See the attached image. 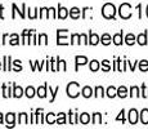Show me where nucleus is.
<instances>
[{
	"mask_svg": "<svg viewBox=\"0 0 148 129\" xmlns=\"http://www.w3.org/2000/svg\"><path fill=\"white\" fill-rule=\"evenodd\" d=\"M66 93L70 98H76L80 96V84L76 81H71L66 87Z\"/></svg>",
	"mask_w": 148,
	"mask_h": 129,
	"instance_id": "obj_1",
	"label": "nucleus"
},
{
	"mask_svg": "<svg viewBox=\"0 0 148 129\" xmlns=\"http://www.w3.org/2000/svg\"><path fill=\"white\" fill-rule=\"evenodd\" d=\"M102 16L107 19H115L116 16V7L111 3H106V4L102 7Z\"/></svg>",
	"mask_w": 148,
	"mask_h": 129,
	"instance_id": "obj_2",
	"label": "nucleus"
},
{
	"mask_svg": "<svg viewBox=\"0 0 148 129\" xmlns=\"http://www.w3.org/2000/svg\"><path fill=\"white\" fill-rule=\"evenodd\" d=\"M119 14L122 19H129L132 17V5L129 3H122L119 8Z\"/></svg>",
	"mask_w": 148,
	"mask_h": 129,
	"instance_id": "obj_3",
	"label": "nucleus"
},
{
	"mask_svg": "<svg viewBox=\"0 0 148 129\" xmlns=\"http://www.w3.org/2000/svg\"><path fill=\"white\" fill-rule=\"evenodd\" d=\"M68 30H57V44L58 45H68L70 43L67 41V35Z\"/></svg>",
	"mask_w": 148,
	"mask_h": 129,
	"instance_id": "obj_4",
	"label": "nucleus"
},
{
	"mask_svg": "<svg viewBox=\"0 0 148 129\" xmlns=\"http://www.w3.org/2000/svg\"><path fill=\"white\" fill-rule=\"evenodd\" d=\"M12 9H13V12H12V18H13V19L16 18V13H17V12H18L19 17H21L22 19L26 18V13H25V10H26V4H22V9H21V10H18V8H17L16 4H12Z\"/></svg>",
	"mask_w": 148,
	"mask_h": 129,
	"instance_id": "obj_5",
	"label": "nucleus"
},
{
	"mask_svg": "<svg viewBox=\"0 0 148 129\" xmlns=\"http://www.w3.org/2000/svg\"><path fill=\"white\" fill-rule=\"evenodd\" d=\"M88 58L85 56H76L75 57V71L77 72L79 71V66H84V65H86L88 63Z\"/></svg>",
	"mask_w": 148,
	"mask_h": 129,
	"instance_id": "obj_6",
	"label": "nucleus"
},
{
	"mask_svg": "<svg viewBox=\"0 0 148 129\" xmlns=\"http://www.w3.org/2000/svg\"><path fill=\"white\" fill-rule=\"evenodd\" d=\"M68 9L67 8H64V7H62L61 4H58V12H57V18H59V19H66L67 18V16H68Z\"/></svg>",
	"mask_w": 148,
	"mask_h": 129,
	"instance_id": "obj_7",
	"label": "nucleus"
},
{
	"mask_svg": "<svg viewBox=\"0 0 148 129\" xmlns=\"http://www.w3.org/2000/svg\"><path fill=\"white\" fill-rule=\"evenodd\" d=\"M127 115H129V123L130 124H136V123H138V117H139V114H138V111L135 110V108H132V110L129 111V114H127Z\"/></svg>",
	"mask_w": 148,
	"mask_h": 129,
	"instance_id": "obj_8",
	"label": "nucleus"
},
{
	"mask_svg": "<svg viewBox=\"0 0 148 129\" xmlns=\"http://www.w3.org/2000/svg\"><path fill=\"white\" fill-rule=\"evenodd\" d=\"M5 121H7V127H14V123H16V114L14 112H8L5 115Z\"/></svg>",
	"mask_w": 148,
	"mask_h": 129,
	"instance_id": "obj_9",
	"label": "nucleus"
},
{
	"mask_svg": "<svg viewBox=\"0 0 148 129\" xmlns=\"http://www.w3.org/2000/svg\"><path fill=\"white\" fill-rule=\"evenodd\" d=\"M112 41L115 45H121L124 43V31H120V32L115 34L112 38Z\"/></svg>",
	"mask_w": 148,
	"mask_h": 129,
	"instance_id": "obj_10",
	"label": "nucleus"
},
{
	"mask_svg": "<svg viewBox=\"0 0 148 129\" xmlns=\"http://www.w3.org/2000/svg\"><path fill=\"white\" fill-rule=\"evenodd\" d=\"M23 94H25L23 89H22L19 85H16V84L13 83V94H12V96L14 97V98H21Z\"/></svg>",
	"mask_w": 148,
	"mask_h": 129,
	"instance_id": "obj_11",
	"label": "nucleus"
},
{
	"mask_svg": "<svg viewBox=\"0 0 148 129\" xmlns=\"http://www.w3.org/2000/svg\"><path fill=\"white\" fill-rule=\"evenodd\" d=\"M47 92H48V83H45L42 87H39L36 89V94L39 96V98H45L47 97Z\"/></svg>",
	"mask_w": 148,
	"mask_h": 129,
	"instance_id": "obj_12",
	"label": "nucleus"
},
{
	"mask_svg": "<svg viewBox=\"0 0 148 129\" xmlns=\"http://www.w3.org/2000/svg\"><path fill=\"white\" fill-rule=\"evenodd\" d=\"M136 43H138L139 45H147V31H144V32L139 34L138 36H136Z\"/></svg>",
	"mask_w": 148,
	"mask_h": 129,
	"instance_id": "obj_13",
	"label": "nucleus"
},
{
	"mask_svg": "<svg viewBox=\"0 0 148 129\" xmlns=\"http://www.w3.org/2000/svg\"><path fill=\"white\" fill-rule=\"evenodd\" d=\"M99 41H101V38H99L95 32H92V31H90L89 32V44L90 45H97Z\"/></svg>",
	"mask_w": 148,
	"mask_h": 129,
	"instance_id": "obj_14",
	"label": "nucleus"
},
{
	"mask_svg": "<svg viewBox=\"0 0 148 129\" xmlns=\"http://www.w3.org/2000/svg\"><path fill=\"white\" fill-rule=\"evenodd\" d=\"M93 88H90V87H84L81 89V94H82V97H84V98H90V97L92 96H94V94H93Z\"/></svg>",
	"mask_w": 148,
	"mask_h": 129,
	"instance_id": "obj_15",
	"label": "nucleus"
},
{
	"mask_svg": "<svg viewBox=\"0 0 148 129\" xmlns=\"http://www.w3.org/2000/svg\"><path fill=\"white\" fill-rule=\"evenodd\" d=\"M80 13H81V10L79 9L77 7H72L70 9V17L72 19H79L80 18Z\"/></svg>",
	"mask_w": 148,
	"mask_h": 129,
	"instance_id": "obj_16",
	"label": "nucleus"
},
{
	"mask_svg": "<svg viewBox=\"0 0 148 129\" xmlns=\"http://www.w3.org/2000/svg\"><path fill=\"white\" fill-rule=\"evenodd\" d=\"M139 117H140L142 124L147 125L148 124V108H143L140 111V114H139Z\"/></svg>",
	"mask_w": 148,
	"mask_h": 129,
	"instance_id": "obj_17",
	"label": "nucleus"
},
{
	"mask_svg": "<svg viewBox=\"0 0 148 129\" xmlns=\"http://www.w3.org/2000/svg\"><path fill=\"white\" fill-rule=\"evenodd\" d=\"M106 96L108 97V98H115L116 96H117V89H116L115 87H108L107 90H106Z\"/></svg>",
	"mask_w": 148,
	"mask_h": 129,
	"instance_id": "obj_18",
	"label": "nucleus"
},
{
	"mask_svg": "<svg viewBox=\"0 0 148 129\" xmlns=\"http://www.w3.org/2000/svg\"><path fill=\"white\" fill-rule=\"evenodd\" d=\"M136 41V36L134 34H127L126 36H125V43H126L127 45H134Z\"/></svg>",
	"mask_w": 148,
	"mask_h": 129,
	"instance_id": "obj_19",
	"label": "nucleus"
},
{
	"mask_svg": "<svg viewBox=\"0 0 148 129\" xmlns=\"http://www.w3.org/2000/svg\"><path fill=\"white\" fill-rule=\"evenodd\" d=\"M79 120H80L81 124L86 125V124H89V121H90V115L88 112H82L81 115L79 116Z\"/></svg>",
	"mask_w": 148,
	"mask_h": 129,
	"instance_id": "obj_20",
	"label": "nucleus"
},
{
	"mask_svg": "<svg viewBox=\"0 0 148 129\" xmlns=\"http://www.w3.org/2000/svg\"><path fill=\"white\" fill-rule=\"evenodd\" d=\"M68 116H70V124H79V114H73L72 111H68Z\"/></svg>",
	"mask_w": 148,
	"mask_h": 129,
	"instance_id": "obj_21",
	"label": "nucleus"
},
{
	"mask_svg": "<svg viewBox=\"0 0 148 129\" xmlns=\"http://www.w3.org/2000/svg\"><path fill=\"white\" fill-rule=\"evenodd\" d=\"M99 68H101V65H99V62L97 61V59H93V61H90L89 70L92 71V72H95V71H98Z\"/></svg>",
	"mask_w": 148,
	"mask_h": 129,
	"instance_id": "obj_22",
	"label": "nucleus"
},
{
	"mask_svg": "<svg viewBox=\"0 0 148 129\" xmlns=\"http://www.w3.org/2000/svg\"><path fill=\"white\" fill-rule=\"evenodd\" d=\"M45 121H47V124H56L57 123V120H56V114H53V112H49V114H47V116H45Z\"/></svg>",
	"mask_w": 148,
	"mask_h": 129,
	"instance_id": "obj_23",
	"label": "nucleus"
},
{
	"mask_svg": "<svg viewBox=\"0 0 148 129\" xmlns=\"http://www.w3.org/2000/svg\"><path fill=\"white\" fill-rule=\"evenodd\" d=\"M35 94H36L35 88L31 87V85H30V87H27V88H26V90H25V96H26L27 98H32V97L35 96Z\"/></svg>",
	"mask_w": 148,
	"mask_h": 129,
	"instance_id": "obj_24",
	"label": "nucleus"
},
{
	"mask_svg": "<svg viewBox=\"0 0 148 129\" xmlns=\"http://www.w3.org/2000/svg\"><path fill=\"white\" fill-rule=\"evenodd\" d=\"M18 124H28V116L26 112H21L18 115Z\"/></svg>",
	"mask_w": 148,
	"mask_h": 129,
	"instance_id": "obj_25",
	"label": "nucleus"
},
{
	"mask_svg": "<svg viewBox=\"0 0 148 129\" xmlns=\"http://www.w3.org/2000/svg\"><path fill=\"white\" fill-rule=\"evenodd\" d=\"M117 96L120 97V98H125V97H127V89H126V87L121 85L120 88H117Z\"/></svg>",
	"mask_w": 148,
	"mask_h": 129,
	"instance_id": "obj_26",
	"label": "nucleus"
},
{
	"mask_svg": "<svg viewBox=\"0 0 148 129\" xmlns=\"http://www.w3.org/2000/svg\"><path fill=\"white\" fill-rule=\"evenodd\" d=\"M45 63V61L44 62H40L39 63V61H30V65H31V67H32V71H35L36 68H39V71L42 68V66H44Z\"/></svg>",
	"mask_w": 148,
	"mask_h": 129,
	"instance_id": "obj_27",
	"label": "nucleus"
},
{
	"mask_svg": "<svg viewBox=\"0 0 148 129\" xmlns=\"http://www.w3.org/2000/svg\"><path fill=\"white\" fill-rule=\"evenodd\" d=\"M57 124H66V114L64 112H59L57 114Z\"/></svg>",
	"mask_w": 148,
	"mask_h": 129,
	"instance_id": "obj_28",
	"label": "nucleus"
},
{
	"mask_svg": "<svg viewBox=\"0 0 148 129\" xmlns=\"http://www.w3.org/2000/svg\"><path fill=\"white\" fill-rule=\"evenodd\" d=\"M101 43L103 45H110L111 44V35L110 34H103L101 36Z\"/></svg>",
	"mask_w": 148,
	"mask_h": 129,
	"instance_id": "obj_29",
	"label": "nucleus"
},
{
	"mask_svg": "<svg viewBox=\"0 0 148 129\" xmlns=\"http://www.w3.org/2000/svg\"><path fill=\"white\" fill-rule=\"evenodd\" d=\"M93 124H94V125L102 124V114H99V112H94V114H93Z\"/></svg>",
	"mask_w": 148,
	"mask_h": 129,
	"instance_id": "obj_30",
	"label": "nucleus"
},
{
	"mask_svg": "<svg viewBox=\"0 0 148 129\" xmlns=\"http://www.w3.org/2000/svg\"><path fill=\"white\" fill-rule=\"evenodd\" d=\"M139 70H140L142 72L148 71V61L147 59H142V61H139Z\"/></svg>",
	"mask_w": 148,
	"mask_h": 129,
	"instance_id": "obj_31",
	"label": "nucleus"
},
{
	"mask_svg": "<svg viewBox=\"0 0 148 129\" xmlns=\"http://www.w3.org/2000/svg\"><path fill=\"white\" fill-rule=\"evenodd\" d=\"M80 39H81V36H80V34H72L71 35V41H70V44H80Z\"/></svg>",
	"mask_w": 148,
	"mask_h": 129,
	"instance_id": "obj_32",
	"label": "nucleus"
},
{
	"mask_svg": "<svg viewBox=\"0 0 148 129\" xmlns=\"http://www.w3.org/2000/svg\"><path fill=\"white\" fill-rule=\"evenodd\" d=\"M94 97L99 98V97H104V89L103 87H97L94 89Z\"/></svg>",
	"mask_w": 148,
	"mask_h": 129,
	"instance_id": "obj_33",
	"label": "nucleus"
},
{
	"mask_svg": "<svg viewBox=\"0 0 148 129\" xmlns=\"http://www.w3.org/2000/svg\"><path fill=\"white\" fill-rule=\"evenodd\" d=\"M130 97H140V92H139V88L138 87H132L130 88V93H129Z\"/></svg>",
	"mask_w": 148,
	"mask_h": 129,
	"instance_id": "obj_34",
	"label": "nucleus"
},
{
	"mask_svg": "<svg viewBox=\"0 0 148 129\" xmlns=\"http://www.w3.org/2000/svg\"><path fill=\"white\" fill-rule=\"evenodd\" d=\"M10 45H18L19 44V36L17 34H12L10 35V41H9Z\"/></svg>",
	"mask_w": 148,
	"mask_h": 129,
	"instance_id": "obj_35",
	"label": "nucleus"
},
{
	"mask_svg": "<svg viewBox=\"0 0 148 129\" xmlns=\"http://www.w3.org/2000/svg\"><path fill=\"white\" fill-rule=\"evenodd\" d=\"M59 92V87H56V89H52V87H49V93L52 94V98H50V103H53L56 101V96Z\"/></svg>",
	"mask_w": 148,
	"mask_h": 129,
	"instance_id": "obj_36",
	"label": "nucleus"
},
{
	"mask_svg": "<svg viewBox=\"0 0 148 129\" xmlns=\"http://www.w3.org/2000/svg\"><path fill=\"white\" fill-rule=\"evenodd\" d=\"M35 30H23V32H22V41H21V44H26V38L30 34H32Z\"/></svg>",
	"mask_w": 148,
	"mask_h": 129,
	"instance_id": "obj_37",
	"label": "nucleus"
},
{
	"mask_svg": "<svg viewBox=\"0 0 148 129\" xmlns=\"http://www.w3.org/2000/svg\"><path fill=\"white\" fill-rule=\"evenodd\" d=\"M38 44H44V45L48 44V36H47V34H40V35H39Z\"/></svg>",
	"mask_w": 148,
	"mask_h": 129,
	"instance_id": "obj_38",
	"label": "nucleus"
},
{
	"mask_svg": "<svg viewBox=\"0 0 148 129\" xmlns=\"http://www.w3.org/2000/svg\"><path fill=\"white\" fill-rule=\"evenodd\" d=\"M102 70H103L104 72H107V71L111 70V65H110V61H108V59L102 61Z\"/></svg>",
	"mask_w": 148,
	"mask_h": 129,
	"instance_id": "obj_39",
	"label": "nucleus"
},
{
	"mask_svg": "<svg viewBox=\"0 0 148 129\" xmlns=\"http://www.w3.org/2000/svg\"><path fill=\"white\" fill-rule=\"evenodd\" d=\"M3 63H4V66H3V70H4L5 72H8V71H9V62H8V56H4V58H3Z\"/></svg>",
	"mask_w": 148,
	"mask_h": 129,
	"instance_id": "obj_40",
	"label": "nucleus"
},
{
	"mask_svg": "<svg viewBox=\"0 0 148 129\" xmlns=\"http://www.w3.org/2000/svg\"><path fill=\"white\" fill-rule=\"evenodd\" d=\"M38 8H35L34 9V13H31V9L28 8V18L30 19H35V18H38Z\"/></svg>",
	"mask_w": 148,
	"mask_h": 129,
	"instance_id": "obj_41",
	"label": "nucleus"
},
{
	"mask_svg": "<svg viewBox=\"0 0 148 129\" xmlns=\"http://www.w3.org/2000/svg\"><path fill=\"white\" fill-rule=\"evenodd\" d=\"M12 63L16 66V68H14V71H16V72H18V71H22V65H21V61H19V59H16V61L12 62Z\"/></svg>",
	"mask_w": 148,
	"mask_h": 129,
	"instance_id": "obj_42",
	"label": "nucleus"
},
{
	"mask_svg": "<svg viewBox=\"0 0 148 129\" xmlns=\"http://www.w3.org/2000/svg\"><path fill=\"white\" fill-rule=\"evenodd\" d=\"M142 97L148 98V88L146 87V84H142Z\"/></svg>",
	"mask_w": 148,
	"mask_h": 129,
	"instance_id": "obj_43",
	"label": "nucleus"
},
{
	"mask_svg": "<svg viewBox=\"0 0 148 129\" xmlns=\"http://www.w3.org/2000/svg\"><path fill=\"white\" fill-rule=\"evenodd\" d=\"M90 10H92V7H90V8H89V7L82 8V10H81V13H82V14H81V18H82V19L86 18V13H88V12H90Z\"/></svg>",
	"mask_w": 148,
	"mask_h": 129,
	"instance_id": "obj_44",
	"label": "nucleus"
},
{
	"mask_svg": "<svg viewBox=\"0 0 148 129\" xmlns=\"http://www.w3.org/2000/svg\"><path fill=\"white\" fill-rule=\"evenodd\" d=\"M120 120L122 123H125V110H121L120 111V115L116 117V121H120Z\"/></svg>",
	"mask_w": 148,
	"mask_h": 129,
	"instance_id": "obj_45",
	"label": "nucleus"
},
{
	"mask_svg": "<svg viewBox=\"0 0 148 129\" xmlns=\"http://www.w3.org/2000/svg\"><path fill=\"white\" fill-rule=\"evenodd\" d=\"M56 58H50V70L52 71H57V66H56Z\"/></svg>",
	"mask_w": 148,
	"mask_h": 129,
	"instance_id": "obj_46",
	"label": "nucleus"
},
{
	"mask_svg": "<svg viewBox=\"0 0 148 129\" xmlns=\"http://www.w3.org/2000/svg\"><path fill=\"white\" fill-rule=\"evenodd\" d=\"M80 36H81V40H82V43H84L85 45H88L89 44V38H88L85 34H80Z\"/></svg>",
	"mask_w": 148,
	"mask_h": 129,
	"instance_id": "obj_47",
	"label": "nucleus"
},
{
	"mask_svg": "<svg viewBox=\"0 0 148 129\" xmlns=\"http://www.w3.org/2000/svg\"><path fill=\"white\" fill-rule=\"evenodd\" d=\"M127 63H129V66H130V70H132V71H134V70H135L136 62H134V63H132V62H129V61H127Z\"/></svg>",
	"mask_w": 148,
	"mask_h": 129,
	"instance_id": "obj_48",
	"label": "nucleus"
},
{
	"mask_svg": "<svg viewBox=\"0 0 148 129\" xmlns=\"http://www.w3.org/2000/svg\"><path fill=\"white\" fill-rule=\"evenodd\" d=\"M61 66H62V71H66V70H67L66 61H63V59H62V63H61Z\"/></svg>",
	"mask_w": 148,
	"mask_h": 129,
	"instance_id": "obj_49",
	"label": "nucleus"
},
{
	"mask_svg": "<svg viewBox=\"0 0 148 129\" xmlns=\"http://www.w3.org/2000/svg\"><path fill=\"white\" fill-rule=\"evenodd\" d=\"M3 10H4V5H0V19H4V16H3Z\"/></svg>",
	"mask_w": 148,
	"mask_h": 129,
	"instance_id": "obj_50",
	"label": "nucleus"
},
{
	"mask_svg": "<svg viewBox=\"0 0 148 129\" xmlns=\"http://www.w3.org/2000/svg\"><path fill=\"white\" fill-rule=\"evenodd\" d=\"M136 9H138L139 10V18H142V5L140 4H138V5H136Z\"/></svg>",
	"mask_w": 148,
	"mask_h": 129,
	"instance_id": "obj_51",
	"label": "nucleus"
},
{
	"mask_svg": "<svg viewBox=\"0 0 148 129\" xmlns=\"http://www.w3.org/2000/svg\"><path fill=\"white\" fill-rule=\"evenodd\" d=\"M7 39H8V34H4V35H3V41H1V44H5V43H7Z\"/></svg>",
	"mask_w": 148,
	"mask_h": 129,
	"instance_id": "obj_52",
	"label": "nucleus"
},
{
	"mask_svg": "<svg viewBox=\"0 0 148 129\" xmlns=\"http://www.w3.org/2000/svg\"><path fill=\"white\" fill-rule=\"evenodd\" d=\"M0 124H3V114L0 112Z\"/></svg>",
	"mask_w": 148,
	"mask_h": 129,
	"instance_id": "obj_53",
	"label": "nucleus"
},
{
	"mask_svg": "<svg viewBox=\"0 0 148 129\" xmlns=\"http://www.w3.org/2000/svg\"><path fill=\"white\" fill-rule=\"evenodd\" d=\"M146 13H147V17H148V5H147V9H146Z\"/></svg>",
	"mask_w": 148,
	"mask_h": 129,
	"instance_id": "obj_54",
	"label": "nucleus"
},
{
	"mask_svg": "<svg viewBox=\"0 0 148 129\" xmlns=\"http://www.w3.org/2000/svg\"><path fill=\"white\" fill-rule=\"evenodd\" d=\"M1 63H3V62H0V70H1Z\"/></svg>",
	"mask_w": 148,
	"mask_h": 129,
	"instance_id": "obj_55",
	"label": "nucleus"
}]
</instances>
